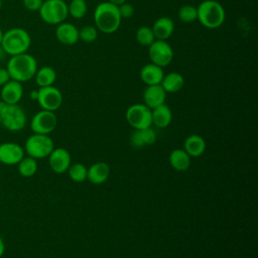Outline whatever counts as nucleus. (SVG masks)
Wrapping results in <instances>:
<instances>
[{
  "label": "nucleus",
  "instance_id": "f257e3e1",
  "mask_svg": "<svg viewBox=\"0 0 258 258\" xmlns=\"http://www.w3.org/2000/svg\"><path fill=\"white\" fill-rule=\"evenodd\" d=\"M6 69L11 80L25 83L34 78L37 71V61L31 54L24 52L10 56Z\"/></svg>",
  "mask_w": 258,
  "mask_h": 258
},
{
  "label": "nucleus",
  "instance_id": "f03ea898",
  "mask_svg": "<svg viewBox=\"0 0 258 258\" xmlns=\"http://www.w3.org/2000/svg\"><path fill=\"white\" fill-rule=\"evenodd\" d=\"M121 21L122 18L118 6L106 1L100 3L95 8L94 22L99 31L107 34L113 33L120 27Z\"/></svg>",
  "mask_w": 258,
  "mask_h": 258
},
{
  "label": "nucleus",
  "instance_id": "7ed1b4c3",
  "mask_svg": "<svg viewBox=\"0 0 258 258\" xmlns=\"http://www.w3.org/2000/svg\"><path fill=\"white\" fill-rule=\"evenodd\" d=\"M30 44L31 37L24 28L13 27L3 32L1 47L10 56L27 52Z\"/></svg>",
  "mask_w": 258,
  "mask_h": 258
},
{
  "label": "nucleus",
  "instance_id": "20e7f679",
  "mask_svg": "<svg viewBox=\"0 0 258 258\" xmlns=\"http://www.w3.org/2000/svg\"><path fill=\"white\" fill-rule=\"evenodd\" d=\"M198 19L200 23L209 29L220 27L226 18L224 7L216 0H205L198 7Z\"/></svg>",
  "mask_w": 258,
  "mask_h": 258
},
{
  "label": "nucleus",
  "instance_id": "39448f33",
  "mask_svg": "<svg viewBox=\"0 0 258 258\" xmlns=\"http://www.w3.org/2000/svg\"><path fill=\"white\" fill-rule=\"evenodd\" d=\"M1 126L8 131H20L26 125V114L18 104H7L0 100Z\"/></svg>",
  "mask_w": 258,
  "mask_h": 258
},
{
  "label": "nucleus",
  "instance_id": "423d86ee",
  "mask_svg": "<svg viewBox=\"0 0 258 258\" xmlns=\"http://www.w3.org/2000/svg\"><path fill=\"white\" fill-rule=\"evenodd\" d=\"M53 148V141L46 134L33 133L26 139L24 144V151L28 156H31L36 160L47 157Z\"/></svg>",
  "mask_w": 258,
  "mask_h": 258
},
{
  "label": "nucleus",
  "instance_id": "0eeeda50",
  "mask_svg": "<svg viewBox=\"0 0 258 258\" xmlns=\"http://www.w3.org/2000/svg\"><path fill=\"white\" fill-rule=\"evenodd\" d=\"M40 18L47 24H59L69 15L68 4L63 0H44L38 10Z\"/></svg>",
  "mask_w": 258,
  "mask_h": 258
},
{
  "label": "nucleus",
  "instance_id": "6e6552de",
  "mask_svg": "<svg viewBox=\"0 0 258 258\" xmlns=\"http://www.w3.org/2000/svg\"><path fill=\"white\" fill-rule=\"evenodd\" d=\"M126 120L134 129H143L151 127L152 117L151 109L145 104H133L131 105L125 114Z\"/></svg>",
  "mask_w": 258,
  "mask_h": 258
},
{
  "label": "nucleus",
  "instance_id": "1a4fd4ad",
  "mask_svg": "<svg viewBox=\"0 0 258 258\" xmlns=\"http://www.w3.org/2000/svg\"><path fill=\"white\" fill-rule=\"evenodd\" d=\"M148 47V55L152 63L163 69L172 61L173 50L165 40L155 39Z\"/></svg>",
  "mask_w": 258,
  "mask_h": 258
},
{
  "label": "nucleus",
  "instance_id": "9d476101",
  "mask_svg": "<svg viewBox=\"0 0 258 258\" xmlns=\"http://www.w3.org/2000/svg\"><path fill=\"white\" fill-rule=\"evenodd\" d=\"M57 124V118L54 112L47 110L38 111L30 121V128L33 133L46 134L52 132Z\"/></svg>",
  "mask_w": 258,
  "mask_h": 258
},
{
  "label": "nucleus",
  "instance_id": "9b49d317",
  "mask_svg": "<svg viewBox=\"0 0 258 258\" xmlns=\"http://www.w3.org/2000/svg\"><path fill=\"white\" fill-rule=\"evenodd\" d=\"M36 101L42 110L47 111H56L62 103V95L60 91L53 87H43L37 90Z\"/></svg>",
  "mask_w": 258,
  "mask_h": 258
},
{
  "label": "nucleus",
  "instance_id": "f8f14e48",
  "mask_svg": "<svg viewBox=\"0 0 258 258\" xmlns=\"http://www.w3.org/2000/svg\"><path fill=\"white\" fill-rule=\"evenodd\" d=\"M24 148L15 142H3L0 144V162L6 165H17L24 157Z\"/></svg>",
  "mask_w": 258,
  "mask_h": 258
},
{
  "label": "nucleus",
  "instance_id": "ddd939ff",
  "mask_svg": "<svg viewBox=\"0 0 258 258\" xmlns=\"http://www.w3.org/2000/svg\"><path fill=\"white\" fill-rule=\"evenodd\" d=\"M47 157H48V163L51 170L58 174H61L68 171L70 165L72 164L70 152L62 147L53 148V150L50 152V154Z\"/></svg>",
  "mask_w": 258,
  "mask_h": 258
},
{
  "label": "nucleus",
  "instance_id": "4468645a",
  "mask_svg": "<svg viewBox=\"0 0 258 258\" xmlns=\"http://www.w3.org/2000/svg\"><path fill=\"white\" fill-rule=\"evenodd\" d=\"M23 97V87L22 84L10 80L5 85L1 87L0 100L7 104H18Z\"/></svg>",
  "mask_w": 258,
  "mask_h": 258
},
{
  "label": "nucleus",
  "instance_id": "2eb2a0df",
  "mask_svg": "<svg viewBox=\"0 0 258 258\" xmlns=\"http://www.w3.org/2000/svg\"><path fill=\"white\" fill-rule=\"evenodd\" d=\"M166 94L167 93L164 91V89L160 84L147 86V88L144 90V93H143L144 104L149 109L152 110L155 107L164 104L166 99Z\"/></svg>",
  "mask_w": 258,
  "mask_h": 258
},
{
  "label": "nucleus",
  "instance_id": "dca6fc26",
  "mask_svg": "<svg viewBox=\"0 0 258 258\" xmlns=\"http://www.w3.org/2000/svg\"><path fill=\"white\" fill-rule=\"evenodd\" d=\"M56 39L66 45H73L77 43L79 39V29L69 22H61L57 24L55 28Z\"/></svg>",
  "mask_w": 258,
  "mask_h": 258
},
{
  "label": "nucleus",
  "instance_id": "f3484780",
  "mask_svg": "<svg viewBox=\"0 0 258 258\" xmlns=\"http://www.w3.org/2000/svg\"><path fill=\"white\" fill-rule=\"evenodd\" d=\"M163 77H164V73L162 68L152 62L143 66L140 71V79L147 86L159 85Z\"/></svg>",
  "mask_w": 258,
  "mask_h": 258
},
{
  "label": "nucleus",
  "instance_id": "a211bd4d",
  "mask_svg": "<svg viewBox=\"0 0 258 258\" xmlns=\"http://www.w3.org/2000/svg\"><path fill=\"white\" fill-rule=\"evenodd\" d=\"M156 141V133L151 127L135 129L130 137V143L135 148H141L153 144Z\"/></svg>",
  "mask_w": 258,
  "mask_h": 258
},
{
  "label": "nucleus",
  "instance_id": "6ab92c4d",
  "mask_svg": "<svg viewBox=\"0 0 258 258\" xmlns=\"http://www.w3.org/2000/svg\"><path fill=\"white\" fill-rule=\"evenodd\" d=\"M110 175V167L105 162H96L93 163L87 172V179L94 184L104 183Z\"/></svg>",
  "mask_w": 258,
  "mask_h": 258
},
{
  "label": "nucleus",
  "instance_id": "aec40b11",
  "mask_svg": "<svg viewBox=\"0 0 258 258\" xmlns=\"http://www.w3.org/2000/svg\"><path fill=\"white\" fill-rule=\"evenodd\" d=\"M155 39L158 40H166L171 36L174 30L173 21L166 16L158 18L151 27Z\"/></svg>",
  "mask_w": 258,
  "mask_h": 258
},
{
  "label": "nucleus",
  "instance_id": "412c9836",
  "mask_svg": "<svg viewBox=\"0 0 258 258\" xmlns=\"http://www.w3.org/2000/svg\"><path fill=\"white\" fill-rule=\"evenodd\" d=\"M183 149L190 157L201 156L206 150V141L202 136L191 134L184 140Z\"/></svg>",
  "mask_w": 258,
  "mask_h": 258
},
{
  "label": "nucleus",
  "instance_id": "4be33fe9",
  "mask_svg": "<svg viewBox=\"0 0 258 258\" xmlns=\"http://www.w3.org/2000/svg\"><path fill=\"white\" fill-rule=\"evenodd\" d=\"M152 124L158 128H166L172 120V113L169 107L165 104L155 107L151 110Z\"/></svg>",
  "mask_w": 258,
  "mask_h": 258
},
{
  "label": "nucleus",
  "instance_id": "5701e85b",
  "mask_svg": "<svg viewBox=\"0 0 258 258\" xmlns=\"http://www.w3.org/2000/svg\"><path fill=\"white\" fill-rule=\"evenodd\" d=\"M160 85L166 93H177L184 86V78L177 72H171L164 75Z\"/></svg>",
  "mask_w": 258,
  "mask_h": 258
},
{
  "label": "nucleus",
  "instance_id": "b1692460",
  "mask_svg": "<svg viewBox=\"0 0 258 258\" xmlns=\"http://www.w3.org/2000/svg\"><path fill=\"white\" fill-rule=\"evenodd\" d=\"M169 163L177 171H184L190 166V156L184 149H174L169 154Z\"/></svg>",
  "mask_w": 258,
  "mask_h": 258
},
{
  "label": "nucleus",
  "instance_id": "393cba45",
  "mask_svg": "<svg viewBox=\"0 0 258 258\" xmlns=\"http://www.w3.org/2000/svg\"><path fill=\"white\" fill-rule=\"evenodd\" d=\"M35 83L39 88L53 86L56 80V72L53 68L45 66L40 69H37L35 76Z\"/></svg>",
  "mask_w": 258,
  "mask_h": 258
},
{
  "label": "nucleus",
  "instance_id": "a878e982",
  "mask_svg": "<svg viewBox=\"0 0 258 258\" xmlns=\"http://www.w3.org/2000/svg\"><path fill=\"white\" fill-rule=\"evenodd\" d=\"M17 169L21 176L31 177L37 171V161L31 156H24L17 163Z\"/></svg>",
  "mask_w": 258,
  "mask_h": 258
},
{
  "label": "nucleus",
  "instance_id": "bb28decb",
  "mask_svg": "<svg viewBox=\"0 0 258 258\" xmlns=\"http://www.w3.org/2000/svg\"><path fill=\"white\" fill-rule=\"evenodd\" d=\"M88 10L86 0H72L68 5L69 14L72 15L76 19L83 18Z\"/></svg>",
  "mask_w": 258,
  "mask_h": 258
},
{
  "label": "nucleus",
  "instance_id": "cd10ccee",
  "mask_svg": "<svg viewBox=\"0 0 258 258\" xmlns=\"http://www.w3.org/2000/svg\"><path fill=\"white\" fill-rule=\"evenodd\" d=\"M68 171H69V176L73 181L82 182L87 179L88 168L83 163L71 164Z\"/></svg>",
  "mask_w": 258,
  "mask_h": 258
},
{
  "label": "nucleus",
  "instance_id": "c85d7f7f",
  "mask_svg": "<svg viewBox=\"0 0 258 258\" xmlns=\"http://www.w3.org/2000/svg\"><path fill=\"white\" fill-rule=\"evenodd\" d=\"M136 40L139 44L143 46H149L154 40V34L150 27L148 26H141L136 31Z\"/></svg>",
  "mask_w": 258,
  "mask_h": 258
},
{
  "label": "nucleus",
  "instance_id": "c756f323",
  "mask_svg": "<svg viewBox=\"0 0 258 258\" xmlns=\"http://www.w3.org/2000/svg\"><path fill=\"white\" fill-rule=\"evenodd\" d=\"M178 18L184 23H190L196 21L198 19L197 7L189 4L182 5L178 10Z\"/></svg>",
  "mask_w": 258,
  "mask_h": 258
},
{
  "label": "nucleus",
  "instance_id": "7c9ffc66",
  "mask_svg": "<svg viewBox=\"0 0 258 258\" xmlns=\"http://www.w3.org/2000/svg\"><path fill=\"white\" fill-rule=\"evenodd\" d=\"M98 37V29L93 25H86L79 30V39L86 43L94 42Z\"/></svg>",
  "mask_w": 258,
  "mask_h": 258
},
{
  "label": "nucleus",
  "instance_id": "2f4dec72",
  "mask_svg": "<svg viewBox=\"0 0 258 258\" xmlns=\"http://www.w3.org/2000/svg\"><path fill=\"white\" fill-rule=\"evenodd\" d=\"M118 10L121 18H130L134 15V7L132 4L124 2L118 6Z\"/></svg>",
  "mask_w": 258,
  "mask_h": 258
},
{
  "label": "nucleus",
  "instance_id": "473e14b6",
  "mask_svg": "<svg viewBox=\"0 0 258 258\" xmlns=\"http://www.w3.org/2000/svg\"><path fill=\"white\" fill-rule=\"evenodd\" d=\"M44 0H22L23 6L29 11H38Z\"/></svg>",
  "mask_w": 258,
  "mask_h": 258
},
{
  "label": "nucleus",
  "instance_id": "72a5a7b5",
  "mask_svg": "<svg viewBox=\"0 0 258 258\" xmlns=\"http://www.w3.org/2000/svg\"><path fill=\"white\" fill-rule=\"evenodd\" d=\"M11 78L9 76V73L6 68H0V87L5 85L8 81H10Z\"/></svg>",
  "mask_w": 258,
  "mask_h": 258
},
{
  "label": "nucleus",
  "instance_id": "f704fd0d",
  "mask_svg": "<svg viewBox=\"0 0 258 258\" xmlns=\"http://www.w3.org/2000/svg\"><path fill=\"white\" fill-rule=\"evenodd\" d=\"M5 252V244H4V241L2 240V238L0 237V258L3 256Z\"/></svg>",
  "mask_w": 258,
  "mask_h": 258
},
{
  "label": "nucleus",
  "instance_id": "c9c22d12",
  "mask_svg": "<svg viewBox=\"0 0 258 258\" xmlns=\"http://www.w3.org/2000/svg\"><path fill=\"white\" fill-rule=\"evenodd\" d=\"M126 1H127V0H108V2H110V3H112V4L116 5V6H119V5L123 4V3L126 2Z\"/></svg>",
  "mask_w": 258,
  "mask_h": 258
},
{
  "label": "nucleus",
  "instance_id": "e433bc0d",
  "mask_svg": "<svg viewBox=\"0 0 258 258\" xmlns=\"http://www.w3.org/2000/svg\"><path fill=\"white\" fill-rule=\"evenodd\" d=\"M30 97H31V99H33V100L36 101V98H37V91H32V92L30 93Z\"/></svg>",
  "mask_w": 258,
  "mask_h": 258
},
{
  "label": "nucleus",
  "instance_id": "4c0bfd02",
  "mask_svg": "<svg viewBox=\"0 0 258 258\" xmlns=\"http://www.w3.org/2000/svg\"><path fill=\"white\" fill-rule=\"evenodd\" d=\"M5 54H6V53L4 52V50L2 49V47L0 46V60H1V59H3V57H4V55H5Z\"/></svg>",
  "mask_w": 258,
  "mask_h": 258
},
{
  "label": "nucleus",
  "instance_id": "58836bf2",
  "mask_svg": "<svg viewBox=\"0 0 258 258\" xmlns=\"http://www.w3.org/2000/svg\"><path fill=\"white\" fill-rule=\"evenodd\" d=\"M3 30L0 28V46H1V41H2V37H3Z\"/></svg>",
  "mask_w": 258,
  "mask_h": 258
},
{
  "label": "nucleus",
  "instance_id": "ea45409f",
  "mask_svg": "<svg viewBox=\"0 0 258 258\" xmlns=\"http://www.w3.org/2000/svg\"><path fill=\"white\" fill-rule=\"evenodd\" d=\"M1 7H2V0H0V9H1Z\"/></svg>",
  "mask_w": 258,
  "mask_h": 258
},
{
  "label": "nucleus",
  "instance_id": "a19ab883",
  "mask_svg": "<svg viewBox=\"0 0 258 258\" xmlns=\"http://www.w3.org/2000/svg\"><path fill=\"white\" fill-rule=\"evenodd\" d=\"M0 126H1V120H0Z\"/></svg>",
  "mask_w": 258,
  "mask_h": 258
}]
</instances>
